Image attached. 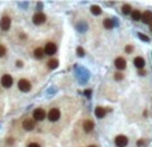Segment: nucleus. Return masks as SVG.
Instances as JSON below:
<instances>
[{"label": "nucleus", "mask_w": 152, "mask_h": 147, "mask_svg": "<svg viewBox=\"0 0 152 147\" xmlns=\"http://www.w3.org/2000/svg\"><path fill=\"white\" fill-rule=\"evenodd\" d=\"M17 87H19V90L23 92H28V91H31V82L27 80V79H20L19 80V83H17Z\"/></svg>", "instance_id": "f257e3e1"}, {"label": "nucleus", "mask_w": 152, "mask_h": 147, "mask_svg": "<svg viewBox=\"0 0 152 147\" xmlns=\"http://www.w3.org/2000/svg\"><path fill=\"white\" fill-rule=\"evenodd\" d=\"M56 49H58V47H56V44L55 43H52V42H49V43H47L45 44V47H44V52H45V55H53V54H56Z\"/></svg>", "instance_id": "f03ea898"}, {"label": "nucleus", "mask_w": 152, "mask_h": 147, "mask_svg": "<svg viewBox=\"0 0 152 147\" xmlns=\"http://www.w3.org/2000/svg\"><path fill=\"white\" fill-rule=\"evenodd\" d=\"M60 118V110L59 109H51L48 112V119L51 122H56Z\"/></svg>", "instance_id": "7ed1b4c3"}, {"label": "nucleus", "mask_w": 152, "mask_h": 147, "mask_svg": "<svg viewBox=\"0 0 152 147\" xmlns=\"http://www.w3.org/2000/svg\"><path fill=\"white\" fill-rule=\"evenodd\" d=\"M115 144L118 147H125L128 144V138L124 135H118L115 138Z\"/></svg>", "instance_id": "20e7f679"}, {"label": "nucleus", "mask_w": 152, "mask_h": 147, "mask_svg": "<svg viewBox=\"0 0 152 147\" xmlns=\"http://www.w3.org/2000/svg\"><path fill=\"white\" fill-rule=\"evenodd\" d=\"M12 83H14V80H12V76H11V75L5 74V75L1 76V86H4L5 88H10L11 86H12Z\"/></svg>", "instance_id": "39448f33"}, {"label": "nucleus", "mask_w": 152, "mask_h": 147, "mask_svg": "<svg viewBox=\"0 0 152 147\" xmlns=\"http://www.w3.org/2000/svg\"><path fill=\"white\" fill-rule=\"evenodd\" d=\"M32 20H34V23H35L36 25H40V24H43V23L45 21V15L42 14V12H38V14L34 15Z\"/></svg>", "instance_id": "423d86ee"}, {"label": "nucleus", "mask_w": 152, "mask_h": 147, "mask_svg": "<svg viewBox=\"0 0 152 147\" xmlns=\"http://www.w3.org/2000/svg\"><path fill=\"white\" fill-rule=\"evenodd\" d=\"M10 27H11V19L8 18V16L1 18V20H0V28H1L3 31H8Z\"/></svg>", "instance_id": "0eeeda50"}, {"label": "nucleus", "mask_w": 152, "mask_h": 147, "mask_svg": "<svg viewBox=\"0 0 152 147\" xmlns=\"http://www.w3.org/2000/svg\"><path fill=\"white\" fill-rule=\"evenodd\" d=\"M125 66H127V62H125L124 58H116L115 59V67L118 70H124Z\"/></svg>", "instance_id": "6e6552de"}, {"label": "nucleus", "mask_w": 152, "mask_h": 147, "mask_svg": "<svg viewBox=\"0 0 152 147\" xmlns=\"http://www.w3.org/2000/svg\"><path fill=\"white\" fill-rule=\"evenodd\" d=\"M34 118L35 120H43L45 118V111L43 109H36L34 111Z\"/></svg>", "instance_id": "1a4fd4ad"}, {"label": "nucleus", "mask_w": 152, "mask_h": 147, "mask_svg": "<svg viewBox=\"0 0 152 147\" xmlns=\"http://www.w3.org/2000/svg\"><path fill=\"white\" fill-rule=\"evenodd\" d=\"M23 128L27 130V131H31V130L35 128V120L32 119H25L23 122Z\"/></svg>", "instance_id": "9d476101"}, {"label": "nucleus", "mask_w": 152, "mask_h": 147, "mask_svg": "<svg viewBox=\"0 0 152 147\" xmlns=\"http://www.w3.org/2000/svg\"><path fill=\"white\" fill-rule=\"evenodd\" d=\"M142 20H143V23H147V24L149 23V24H151L152 23V12L151 11H145L142 16Z\"/></svg>", "instance_id": "9b49d317"}, {"label": "nucleus", "mask_w": 152, "mask_h": 147, "mask_svg": "<svg viewBox=\"0 0 152 147\" xmlns=\"http://www.w3.org/2000/svg\"><path fill=\"white\" fill-rule=\"evenodd\" d=\"M134 64H135V67H138L139 70H142L143 67H144L145 62L142 56H138V58H135V60H134Z\"/></svg>", "instance_id": "f8f14e48"}, {"label": "nucleus", "mask_w": 152, "mask_h": 147, "mask_svg": "<svg viewBox=\"0 0 152 147\" xmlns=\"http://www.w3.org/2000/svg\"><path fill=\"white\" fill-rule=\"evenodd\" d=\"M93 127H95V124H93L92 120H86V122L83 123V128L86 133H90V131H92Z\"/></svg>", "instance_id": "ddd939ff"}, {"label": "nucleus", "mask_w": 152, "mask_h": 147, "mask_svg": "<svg viewBox=\"0 0 152 147\" xmlns=\"http://www.w3.org/2000/svg\"><path fill=\"white\" fill-rule=\"evenodd\" d=\"M95 115H96V118L101 119V118L105 116V110H104L103 107H96V110H95Z\"/></svg>", "instance_id": "4468645a"}, {"label": "nucleus", "mask_w": 152, "mask_h": 147, "mask_svg": "<svg viewBox=\"0 0 152 147\" xmlns=\"http://www.w3.org/2000/svg\"><path fill=\"white\" fill-rule=\"evenodd\" d=\"M35 58L36 59H43V56L45 55V52H44V48H40V47H38V48L35 49Z\"/></svg>", "instance_id": "2eb2a0df"}, {"label": "nucleus", "mask_w": 152, "mask_h": 147, "mask_svg": "<svg viewBox=\"0 0 152 147\" xmlns=\"http://www.w3.org/2000/svg\"><path fill=\"white\" fill-rule=\"evenodd\" d=\"M103 25H104V28H107V30H111V28H114V25H115V23L111 19H105V20L103 21Z\"/></svg>", "instance_id": "dca6fc26"}, {"label": "nucleus", "mask_w": 152, "mask_h": 147, "mask_svg": "<svg viewBox=\"0 0 152 147\" xmlns=\"http://www.w3.org/2000/svg\"><path fill=\"white\" fill-rule=\"evenodd\" d=\"M132 19H134V20H142V16H143V14L142 12H140V11H132Z\"/></svg>", "instance_id": "f3484780"}, {"label": "nucleus", "mask_w": 152, "mask_h": 147, "mask_svg": "<svg viewBox=\"0 0 152 147\" xmlns=\"http://www.w3.org/2000/svg\"><path fill=\"white\" fill-rule=\"evenodd\" d=\"M58 66H59V62L56 59H52L48 62V67L51 68V70H55V68H58Z\"/></svg>", "instance_id": "a211bd4d"}, {"label": "nucleus", "mask_w": 152, "mask_h": 147, "mask_svg": "<svg viewBox=\"0 0 152 147\" xmlns=\"http://www.w3.org/2000/svg\"><path fill=\"white\" fill-rule=\"evenodd\" d=\"M121 11H123V14H124V15H129V14H132L131 5H128V4H124V5H123V8H121Z\"/></svg>", "instance_id": "6ab92c4d"}, {"label": "nucleus", "mask_w": 152, "mask_h": 147, "mask_svg": "<svg viewBox=\"0 0 152 147\" xmlns=\"http://www.w3.org/2000/svg\"><path fill=\"white\" fill-rule=\"evenodd\" d=\"M91 12H92L93 15H100L101 14V8L99 7V5H92V7H91Z\"/></svg>", "instance_id": "aec40b11"}, {"label": "nucleus", "mask_w": 152, "mask_h": 147, "mask_svg": "<svg viewBox=\"0 0 152 147\" xmlns=\"http://www.w3.org/2000/svg\"><path fill=\"white\" fill-rule=\"evenodd\" d=\"M5 52H7L5 47H4V46H0V58H3V56L5 55Z\"/></svg>", "instance_id": "412c9836"}, {"label": "nucleus", "mask_w": 152, "mask_h": 147, "mask_svg": "<svg viewBox=\"0 0 152 147\" xmlns=\"http://www.w3.org/2000/svg\"><path fill=\"white\" fill-rule=\"evenodd\" d=\"M139 38L142 39V40H144V42H148V40H149V38H148V36L143 35V34H139Z\"/></svg>", "instance_id": "4be33fe9"}, {"label": "nucleus", "mask_w": 152, "mask_h": 147, "mask_svg": "<svg viewBox=\"0 0 152 147\" xmlns=\"http://www.w3.org/2000/svg\"><path fill=\"white\" fill-rule=\"evenodd\" d=\"M115 79H116V80H121V79H123V75H121L120 72H116L115 74Z\"/></svg>", "instance_id": "5701e85b"}, {"label": "nucleus", "mask_w": 152, "mask_h": 147, "mask_svg": "<svg viewBox=\"0 0 152 147\" xmlns=\"http://www.w3.org/2000/svg\"><path fill=\"white\" fill-rule=\"evenodd\" d=\"M77 55H79V56H84V49L81 48V47L77 48Z\"/></svg>", "instance_id": "b1692460"}, {"label": "nucleus", "mask_w": 152, "mask_h": 147, "mask_svg": "<svg viewBox=\"0 0 152 147\" xmlns=\"http://www.w3.org/2000/svg\"><path fill=\"white\" fill-rule=\"evenodd\" d=\"M132 49H134V47H132V46H127V47H125V52L129 54V52H132Z\"/></svg>", "instance_id": "393cba45"}, {"label": "nucleus", "mask_w": 152, "mask_h": 147, "mask_svg": "<svg viewBox=\"0 0 152 147\" xmlns=\"http://www.w3.org/2000/svg\"><path fill=\"white\" fill-rule=\"evenodd\" d=\"M27 147H40V146H39L38 143H29Z\"/></svg>", "instance_id": "a878e982"}, {"label": "nucleus", "mask_w": 152, "mask_h": 147, "mask_svg": "<svg viewBox=\"0 0 152 147\" xmlns=\"http://www.w3.org/2000/svg\"><path fill=\"white\" fill-rule=\"evenodd\" d=\"M16 66H17V67H23V62H21V60H17V62H16Z\"/></svg>", "instance_id": "bb28decb"}, {"label": "nucleus", "mask_w": 152, "mask_h": 147, "mask_svg": "<svg viewBox=\"0 0 152 147\" xmlns=\"http://www.w3.org/2000/svg\"><path fill=\"white\" fill-rule=\"evenodd\" d=\"M144 71H143V70H140V71H139V75H142V76H143V75H144Z\"/></svg>", "instance_id": "cd10ccee"}, {"label": "nucleus", "mask_w": 152, "mask_h": 147, "mask_svg": "<svg viewBox=\"0 0 152 147\" xmlns=\"http://www.w3.org/2000/svg\"><path fill=\"white\" fill-rule=\"evenodd\" d=\"M149 30H151V32H152V23H151V25H149Z\"/></svg>", "instance_id": "c85d7f7f"}, {"label": "nucleus", "mask_w": 152, "mask_h": 147, "mask_svg": "<svg viewBox=\"0 0 152 147\" xmlns=\"http://www.w3.org/2000/svg\"><path fill=\"white\" fill-rule=\"evenodd\" d=\"M90 147H96V146H90Z\"/></svg>", "instance_id": "c756f323"}]
</instances>
